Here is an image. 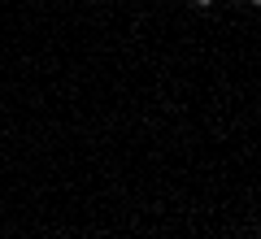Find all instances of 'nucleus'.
<instances>
[{
  "label": "nucleus",
  "mask_w": 261,
  "mask_h": 239,
  "mask_svg": "<svg viewBox=\"0 0 261 239\" xmlns=\"http://www.w3.org/2000/svg\"><path fill=\"white\" fill-rule=\"evenodd\" d=\"M192 5H200V9H209V5H214V0H192Z\"/></svg>",
  "instance_id": "obj_1"
}]
</instances>
